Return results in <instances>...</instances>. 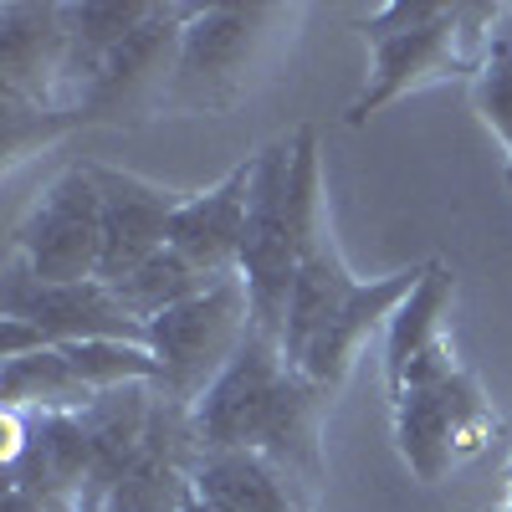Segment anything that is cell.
Here are the masks:
<instances>
[{
	"instance_id": "6da1fadb",
	"label": "cell",
	"mask_w": 512,
	"mask_h": 512,
	"mask_svg": "<svg viewBox=\"0 0 512 512\" xmlns=\"http://www.w3.org/2000/svg\"><path fill=\"white\" fill-rule=\"evenodd\" d=\"M328 390L292 369L277 338L256 333L241 344L231 369L216 379L200 405H195V431L205 456L216 451H256L277 461L282 472L323 492L328 461H323V415H328Z\"/></svg>"
},
{
	"instance_id": "7a4b0ae2",
	"label": "cell",
	"mask_w": 512,
	"mask_h": 512,
	"mask_svg": "<svg viewBox=\"0 0 512 512\" xmlns=\"http://www.w3.org/2000/svg\"><path fill=\"white\" fill-rule=\"evenodd\" d=\"M303 6H195L169 113H226L272 72Z\"/></svg>"
},
{
	"instance_id": "3957f363",
	"label": "cell",
	"mask_w": 512,
	"mask_h": 512,
	"mask_svg": "<svg viewBox=\"0 0 512 512\" xmlns=\"http://www.w3.org/2000/svg\"><path fill=\"white\" fill-rule=\"evenodd\" d=\"M502 16H507V6H441L436 21L369 41L374 62H369L364 93L349 108V123L359 128L384 103H400L405 93H420V88H431V82L477 77V67L487 57V41H492Z\"/></svg>"
},
{
	"instance_id": "277c9868",
	"label": "cell",
	"mask_w": 512,
	"mask_h": 512,
	"mask_svg": "<svg viewBox=\"0 0 512 512\" xmlns=\"http://www.w3.org/2000/svg\"><path fill=\"white\" fill-rule=\"evenodd\" d=\"M246 338H251V297L241 277L149 318V354L159 364V390L175 395L180 405H200L231 369Z\"/></svg>"
},
{
	"instance_id": "5b68a950",
	"label": "cell",
	"mask_w": 512,
	"mask_h": 512,
	"mask_svg": "<svg viewBox=\"0 0 512 512\" xmlns=\"http://www.w3.org/2000/svg\"><path fill=\"white\" fill-rule=\"evenodd\" d=\"M287 175H292V139H277L262 154H251V195H246V231H241V282L251 297V328L277 338V344L297 287Z\"/></svg>"
},
{
	"instance_id": "8992f818",
	"label": "cell",
	"mask_w": 512,
	"mask_h": 512,
	"mask_svg": "<svg viewBox=\"0 0 512 512\" xmlns=\"http://www.w3.org/2000/svg\"><path fill=\"white\" fill-rule=\"evenodd\" d=\"M190 16H195V6H159L103 62L93 88L77 98V118L103 123V128H139L154 113H169V93H175V72H180V47H185Z\"/></svg>"
},
{
	"instance_id": "52a82bcc",
	"label": "cell",
	"mask_w": 512,
	"mask_h": 512,
	"mask_svg": "<svg viewBox=\"0 0 512 512\" xmlns=\"http://www.w3.org/2000/svg\"><path fill=\"white\" fill-rule=\"evenodd\" d=\"M395 436H400L410 472L420 482H441L451 466L472 461L497 436V415L482 395L477 374L456 369L441 384L395 395Z\"/></svg>"
},
{
	"instance_id": "ba28073f",
	"label": "cell",
	"mask_w": 512,
	"mask_h": 512,
	"mask_svg": "<svg viewBox=\"0 0 512 512\" xmlns=\"http://www.w3.org/2000/svg\"><path fill=\"white\" fill-rule=\"evenodd\" d=\"M16 262L36 282H93L103 262V190L93 164L67 169L16 226Z\"/></svg>"
},
{
	"instance_id": "9c48e42d",
	"label": "cell",
	"mask_w": 512,
	"mask_h": 512,
	"mask_svg": "<svg viewBox=\"0 0 512 512\" xmlns=\"http://www.w3.org/2000/svg\"><path fill=\"white\" fill-rule=\"evenodd\" d=\"M0 318L31 323L52 349L88 344V338H123V344H149V328L118 303L108 282H36L21 262H11Z\"/></svg>"
},
{
	"instance_id": "30bf717a",
	"label": "cell",
	"mask_w": 512,
	"mask_h": 512,
	"mask_svg": "<svg viewBox=\"0 0 512 512\" xmlns=\"http://www.w3.org/2000/svg\"><path fill=\"white\" fill-rule=\"evenodd\" d=\"M93 180L103 190V262H98V282L118 287L123 277H134L139 267H149L154 256L169 246V226H175L185 195L164 190L154 180L128 175V169H108V164H93Z\"/></svg>"
},
{
	"instance_id": "8fae6325",
	"label": "cell",
	"mask_w": 512,
	"mask_h": 512,
	"mask_svg": "<svg viewBox=\"0 0 512 512\" xmlns=\"http://www.w3.org/2000/svg\"><path fill=\"white\" fill-rule=\"evenodd\" d=\"M0 103L72 108L62 6H21V0L0 6Z\"/></svg>"
},
{
	"instance_id": "7c38bea8",
	"label": "cell",
	"mask_w": 512,
	"mask_h": 512,
	"mask_svg": "<svg viewBox=\"0 0 512 512\" xmlns=\"http://www.w3.org/2000/svg\"><path fill=\"white\" fill-rule=\"evenodd\" d=\"M425 267L431 262H420V267H405V272H390V277H374V282H364L359 287V297L338 313L318 338H313V349L303 354V369L318 390H328V395H338L344 390V379L354 374V364H359V354H364V344L379 333V328H390V318L400 313V303L420 287V277H425Z\"/></svg>"
},
{
	"instance_id": "4fadbf2b",
	"label": "cell",
	"mask_w": 512,
	"mask_h": 512,
	"mask_svg": "<svg viewBox=\"0 0 512 512\" xmlns=\"http://www.w3.org/2000/svg\"><path fill=\"white\" fill-rule=\"evenodd\" d=\"M246 195H251V159H246V164H236L216 190H205V195H185L175 226H169V251H180L195 272L216 277V282L241 277Z\"/></svg>"
},
{
	"instance_id": "5bb4252c",
	"label": "cell",
	"mask_w": 512,
	"mask_h": 512,
	"mask_svg": "<svg viewBox=\"0 0 512 512\" xmlns=\"http://www.w3.org/2000/svg\"><path fill=\"white\" fill-rule=\"evenodd\" d=\"M93 482V436L82 415H31V446L11 472V487H26L47 512H82Z\"/></svg>"
},
{
	"instance_id": "9a60e30c",
	"label": "cell",
	"mask_w": 512,
	"mask_h": 512,
	"mask_svg": "<svg viewBox=\"0 0 512 512\" xmlns=\"http://www.w3.org/2000/svg\"><path fill=\"white\" fill-rule=\"evenodd\" d=\"M195 497L221 512H313L318 492L256 451H216L200 461Z\"/></svg>"
},
{
	"instance_id": "2e32d148",
	"label": "cell",
	"mask_w": 512,
	"mask_h": 512,
	"mask_svg": "<svg viewBox=\"0 0 512 512\" xmlns=\"http://www.w3.org/2000/svg\"><path fill=\"white\" fill-rule=\"evenodd\" d=\"M359 287H364V277L349 272L333 236L318 241L303 262H297V287H292V308H287V328H282V354H287L292 369L303 364L313 338L359 297Z\"/></svg>"
},
{
	"instance_id": "e0dca14e",
	"label": "cell",
	"mask_w": 512,
	"mask_h": 512,
	"mask_svg": "<svg viewBox=\"0 0 512 512\" xmlns=\"http://www.w3.org/2000/svg\"><path fill=\"white\" fill-rule=\"evenodd\" d=\"M154 11H159V0H82V6L72 0V6H62V21H67V98H72V108L93 88L103 62Z\"/></svg>"
},
{
	"instance_id": "ac0fdd59",
	"label": "cell",
	"mask_w": 512,
	"mask_h": 512,
	"mask_svg": "<svg viewBox=\"0 0 512 512\" xmlns=\"http://www.w3.org/2000/svg\"><path fill=\"white\" fill-rule=\"evenodd\" d=\"M0 400L21 415H82L98 405V390L72 369L62 349H36L0 364Z\"/></svg>"
},
{
	"instance_id": "d6986e66",
	"label": "cell",
	"mask_w": 512,
	"mask_h": 512,
	"mask_svg": "<svg viewBox=\"0 0 512 512\" xmlns=\"http://www.w3.org/2000/svg\"><path fill=\"white\" fill-rule=\"evenodd\" d=\"M456 297V272L446 262H431L420 277V287L400 303V313L390 318V338H384V379H395L431 338L446 333V308Z\"/></svg>"
},
{
	"instance_id": "ffe728a7",
	"label": "cell",
	"mask_w": 512,
	"mask_h": 512,
	"mask_svg": "<svg viewBox=\"0 0 512 512\" xmlns=\"http://www.w3.org/2000/svg\"><path fill=\"white\" fill-rule=\"evenodd\" d=\"M210 287H221V282H216V277H205V272H195L180 251H169V246H164L149 267H139L134 277H123L113 292H118V303L149 328V318H159V313H169V308L190 303V297H205Z\"/></svg>"
},
{
	"instance_id": "44dd1931",
	"label": "cell",
	"mask_w": 512,
	"mask_h": 512,
	"mask_svg": "<svg viewBox=\"0 0 512 512\" xmlns=\"http://www.w3.org/2000/svg\"><path fill=\"white\" fill-rule=\"evenodd\" d=\"M72 369L93 384L98 395L123 390V384H159V364L149 344H123V338H88V344H62Z\"/></svg>"
},
{
	"instance_id": "7402d4cb",
	"label": "cell",
	"mask_w": 512,
	"mask_h": 512,
	"mask_svg": "<svg viewBox=\"0 0 512 512\" xmlns=\"http://www.w3.org/2000/svg\"><path fill=\"white\" fill-rule=\"evenodd\" d=\"M472 93H477L482 123L512 154V6H507V16L497 21V31L487 41V57H482L477 77H472Z\"/></svg>"
},
{
	"instance_id": "603a6c76",
	"label": "cell",
	"mask_w": 512,
	"mask_h": 512,
	"mask_svg": "<svg viewBox=\"0 0 512 512\" xmlns=\"http://www.w3.org/2000/svg\"><path fill=\"white\" fill-rule=\"evenodd\" d=\"M82 128L77 108H6L0 103V134H6V169H16L21 159L41 154L47 144H57L62 134Z\"/></svg>"
},
{
	"instance_id": "cb8c5ba5",
	"label": "cell",
	"mask_w": 512,
	"mask_h": 512,
	"mask_svg": "<svg viewBox=\"0 0 512 512\" xmlns=\"http://www.w3.org/2000/svg\"><path fill=\"white\" fill-rule=\"evenodd\" d=\"M26 446H31V415L0 410V461H6V472H16V466H21Z\"/></svg>"
},
{
	"instance_id": "d4e9b609",
	"label": "cell",
	"mask_w": 512,
	"mask_h": 512,
	"mask_svg": "<svg viewBox=\"0 0 512 512\" xmlns=\"http://www.w3.org/2000/svg\"><path fill=\"white\" fill-rule=\"evenodd\" d=\"M0 512H47V502H36L26 487H11L6 482V507H0Z\"/></svg>"
},
{
	"instance_id": "484cf974",
	"label": "cell",
	"mask_w": 512,
	"mask_h": 512,
	"mask_svg": "<svg viewBox=\"0 0 512 512\" xmlns=\"http://www.w3.org/2000/svg\"><path fill=\"white\" fill-rule=\"evenodd\" d=\"M185 512H221V507H210L205 497H190V502H185Z\"/></svg>"
},
{
	"instance_id": "4316f807",
	"label": "cell",
	"mask_w": 512,
	"mask_h": 512,
	"mask_svg": "<svg viewBox=\"0 0 512 512\" xmlns=\"http://www.w3.org/2000/svg\"><path fill=\"white\" fill-rule=\"evenodd\" d=\"M507 190H512V164H507Z\"/></svg>"
},
{
	"instance_id": "83f0119b",
	"label": "cell",
	"mask_w": 512,
	"mask_h": 512,
	"mask_svg": "<svg viewBox=\"0 0 512 512\" xmlns=\"http://www.w3.org/2000/svg\"><path fill=\"white\" fill-rule=\"evenodd\" d=\"M507 482H512V472H507Z\"/></svg>"
}]
</instances>
